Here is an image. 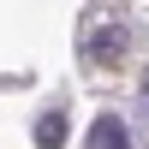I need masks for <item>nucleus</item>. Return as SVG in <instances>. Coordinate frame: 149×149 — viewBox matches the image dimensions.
I'll list each match as a JSON object with an SVG mask.
<instances>
[{
    "label": "nucleus",
    "instance_id": "obj_1",
    "mask_svg": "<svg viewBox=\"0 0 149 149\" xmlns=\"http://www.w3.org/2000/svg\"><path fill=\"white\" fill-rule=\"evenodd\" d=\"M125 48H131V30H125V24H102V30L90 36V66H119Z\"/></svg>",
    "mask_w": 149,
    "mask_h": 149
},
{
    "label": "nucleus",
    "instance_id": "obj_2",
    "mask_svg": "<svg viewBox=\"0 0 149 149\" xmlns=\"http://www.w3.org/2000/svg\"><path fill=\"white\" fill-rule=\"evenodd\" d=\"M90 149H131L125 119H119V113H102V119L90 125Z\"/></svg>",
    "mask_w": 149,
    "mask_h": 149
},
{
    "label": "nucleus",
    "instance_id": "obj_3",
    "mask_svg": "<svg viewBox=\"0 0 149 149\" xmlns=\"http://www.w3.org/2000/svg\"><path fill=\"white\" fill-rule=\"evenodd\" d=\"M36 143H42V149H60V143H66V113H60V107H48V113L36 119Z\"/></svg>",
    "mask_w": 149,
    "mask_h": 149
},
{
    "label": "nucleus",
    "instance_id": "obj_4",
    "mask_svg": "<svg viewBox=\"0 0 149 149\" xmlns=\"http://www.w3.org/2000/svg\"><path fill=\"white\" fill-rule=\"evenodd\" d=\"M143 107H149V72H143Z\"/></svg>",
    "mask_w": 149,
    "mask_h": 149
}]
</instances>
